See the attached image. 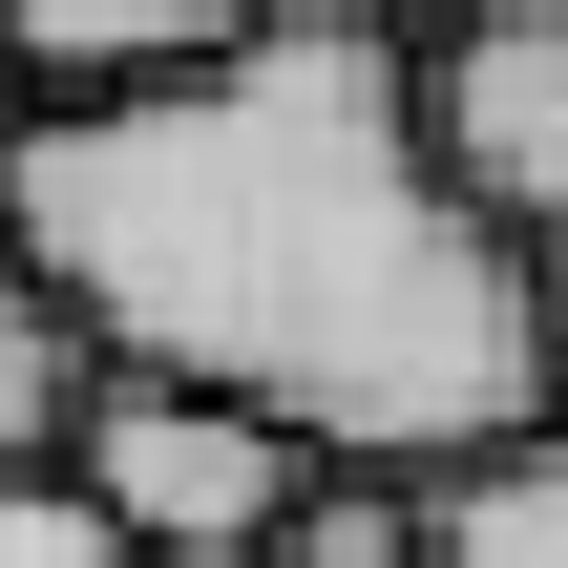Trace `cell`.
Here are the masks:
<instances>
[{"label":"cell","mask_w":568,"mask_h":568,"mask_svg":"<svg viewBox=\"0 0 568 568\" xmlns=\"http://www.w3.org/2000/svg\"><path fill=\"white\" fill-rule=\"evenodd\" d=\"M63 485H84L148 568H253L337 464H316L295 422L211 400V379H105V400H84V443H63Z\"/></svg>","instance_id":"2"},{"label":"cell","mask_w":568,"mask_h":568,"mask_svg":"<svg viewBox=\"0 0 568 568\" xmlns=\"http://www.w3.org/2000/svg\"><path fill=\"white\" fill-rule=\"evenodd\" d=\"M422 568H568V443H485V464H422Z\"/></svg>","instance_id":"5"},{"label":"cell","mask_w":568,"mask_h":568,"mask_svg":"<svg viewBox=\"0 0 568 568\" xmlns=\"http://www.w3.org/2000/svg\"><path fill=\"white\" fill-rule=\"evenodd\" d=\"M295 0H0V63L63 84V105H126V84H190L232 42H274Z\"/></svg>","instance_id":"4"},{"label":"cell","mask_w":568,"mask_h":568,"mask_svg":"<svg viewBox=\"0 0 568 568\" xmlns=\"http://www.w3.org/2000/svg\"><path fill=\"white\" fill-rule=\"evenodd\" d=\"M84 400H105V337L0 253V485H63V443H84Z\"/></svg>","instance_id":"6"},{"label":"cell","mask_w":568,"mask_h":568,"mask_svg":"<svg viewBox=\"0 0 568 568\" xmlns=\"http://www.w3.org/2000/svg\"><path fill=\"white\" fill-rule=\"evenodd\" d=\"M253 568H422V506H400V485H316Z\"/></svg>","instance_id":"7"},{"label":"cell","mask_w":568,"mask_h":568,"mask_svg":"<svg viewBox=\"0 0 568 568\" xmlns=\"http://www.w3.org/2000/svg\"><path fill=\"white\" fill-rule=\"evenodd\" d=\"M337 21H379V42H443V21H485V0H337Z\"/></svg>","instance_id":"10"},{"label":"cell","mask_w":568,"mask_h":568,"mask_svg":"<svg viewBox=\"0 0 568 568\" xmlns=\"http://www.w3.org/2000/svg\"><path fill=\"white\" fill-rule=\"evenodd\" d=\"M0 148H21V105H0Z\"/></svg>","instance_id":"11"},{"label":"cell","mask_w":568,"mask_h":568,"mask_svg":"<svg viewBox=\"0 0 568 568\" xmlns=\"http://www.w3.org/2000/svg\"><path fill=\"white\" fill-rule=\"evenodd\" d=\"M422 148L506 253H568V0H485L422 42Z\"/></svg>","instance_id":"3"},{"label":"cell","mask_w":568,"mask_h":568,"mask_svg":"<svg viewBox=\"0 0 568 568\" xmlns=\"http://www.w3.org/2000/svg\"><path fill=\"white\" fill-rule=\"evenodd\" d=\"M527 358H548V422H568V253H527Z\"/></svg>","instance_id":"9"},{"label":"cell","mask_w":568,"mask_h":568,"mask_svg":"<svg viewBox=\"0 0 568 568\" xmlns=\"http://www.w3.org/2000/svg\"><path fill=\"white\" fill-rule=\"evenodd\" d=\"M0 568H148V548H126L84 485H0Z\"/></svg>","instance_id":"8"},{"label":"cell","mask_w":568,"mask_h":568,"mask_svg":"<svg viewBox=\"0 0 568 568\" xmlns=\"http://www.w3.org/2000/svg\"><path fill=\"white\" fill-rule=\"evenodd\" d=\"M0 253L105 337V379H211L295 422L316 464H485L548 422L527 358V253L443 190L422 63L337 0L274 42L126 84V105H21L0 148Z\"/></svg>","instance_id":"1"}]
</instances>
